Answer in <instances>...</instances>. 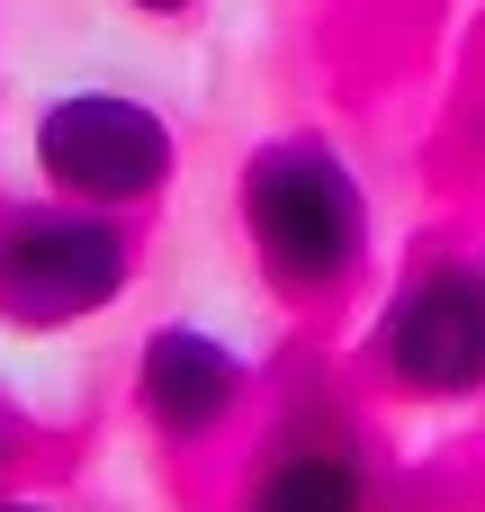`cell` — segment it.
Listing matches in <instances>:
<instances>
[{"instance_id": "6da1fadb", "label": "cell", "mask_w": 485, "mask_h": 512, "mask_svg": "<svg viewBox=\"0 0 485 512\" xmlns=\"http://www.w3.org/2000/svg\"><path fill=\"white\" fill-rule=\"evenodd\" d=\"M234 216L252 243V270L270 297L288 306H333L378 243V207L369 180L351 171V153L333 135H261L234 171Z\"/></svg>"}, {"instance_id": "7a4b0ae2", "label": "cell", "mask_w": 485, "mask_h": 512, "mask_svg": "<svg viewBox=\"0 0 485 512\" xmlns=\"http://www.w3.org/2000/svg\"><path fill=\"white\" fill-rule=\"evenodd\" d=\"M135 288V216L81 198H18L0 207V333H72L99 324Z\"/></svg>"}, {"instance_id": "3957f363", "label": "cell", "mask_w": 485, "mask_h": 512, "mask_svg": "<svg viewBox=\"0 0 485 512\" xmlns=\"http://www.w3.org/2000/svg\"><path fill=\"white\" fill-rule=\"evenodd\" d=\"M27 162L54 198H81V207H108V216H144L171 198L180 180V126L117 90V81H72L36 108L27 126Z\"/></svg>"}, {"instance_id": "277c9868", "label": "cell", "mask_w": 485, "mask_h": 512, "mask_svg": "<svg viewBox=\"0 0 485 512\" xmlns=\"http://www.w3.org/2000/svg\"><path fill=\"white\" fill-rule=\"evenodd\" d=\"M369 369L414 405H459L485 387V261L414 252L369 324Z\"/></svg>"}, {"instance_id": "5b68a950", "label": "cell", "mask_w": 485, "mask_h": 512, "mask_svg": "<svg viewBox=\"0 0 485 512\" xmlns=\"http://www.w3.org/2000/svg\"><path fill=\"white\" fill-rule=\"evenodd\" d=\"M252 405V360L207 324H153L135 351V414L171 450H207Z\"/></svg>"}, {"instance_id": "8992f818", "label": "cell", "mask_w": 485, "mask_h": 512, "mask_svg": "<svg viewBox=\"0 0 485 512\" xmlns=\"http://www.w3.org/2000/svg\"><path fill=\"white\" fill-rule=\"evenodd\" d=\"M234 512H369V459L342 432H297L252 468Z\"/></svg>"}, {"instance_id": "52a82bcc", "label": "cell", "mask_w": 485, "mask_h": 512, "mask_svg": "<svg viewBox=\"0 0 485 512\" xmlns=\"http://www.w3.org/2000/svg\"><path fill=\"white\" fill-rule=\"evenodd\" d=\"M126 9H144V18H180V9H198V0H126Z\"/></svg>"}, {"instance_id": "ba28073f", "label": "cell", "mask_w": 485, "mask_h": 512, "mask_svg": "<svg viewBox=\"0 0 485 512\" xmlns=\"http://www.w3.org/2000/svg\"><path fill=\"white\" fill-rule=\"evenodd\" d=\"M0 512H63V504H36V495H0Z\"/></svg>"}, {"instance_id": "9c48e42d", "label": "cell", "mask_w": 485, "mask_h": 512, "mask_svg": "<svg viewBox=\"0 0 485 512\" xmlns=\"http://www.w3.org/2000/svg\"><path fill=\"white\" fill-rule=\"evenodd\" d=\"M0 468H9V423H0Z\"/></svg>"}, {"instance_id": "30bf717a", "label": "cell", "mask_w": 485, "mask_h": 512, "mask_svg": "<svg viewBox=\"0 0 485 512\" xmlns=\"http://www.w3.org/2000/svg\"><path fill=\"white\" fill-rule=\"evenodd\" d=\"M477 261H485V252H477Z\"/></svg>"}]
</instances>
